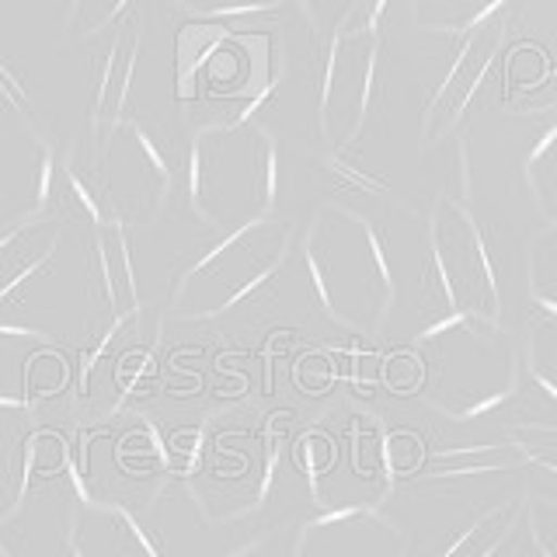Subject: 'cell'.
Wrapping results in <instances>:
<instances>
[{
    "label": "cell",
    "mask_w": 557,
    "mask_h": 557,
    "mask_svg": "<svg viewBox=\"0 0 557 557\" xmlns=\"http://www.w3.org/2000/svg\"><path fill=\"white\" fill-rule=\"evenodd\" d=\"M95 174L101 202L126 182V188L109 206L115 223L129 226L139 223V216H161V209L171 202V168L136 119H126L101 136V144L95 147Z\"/></svg>",
    "instance_id": "cell-1"
},
{
    "label": "cell",
    "mask_w": 557,
    "mask_h": 557,
    "mask_svg": "<svg viewBox=\"0 0 557 557\" xmlns=\"http://www.w3.org/2000/svg\"><path fill=\"white\" fill-rule=\"evenodd\" d=\"M446 206L453 209V220H443V206L435 199L429 231L440 240V251L446 258L453 286H457L460 307L470 318H481L487 324L502 327V286H498V275L492 265V255H487L481 226L474 223V213H470L460 199L446 196Z\"/></svg>",
    "instance_id": "cell-2"
},
{
    "label": "cell",
    "mask_w": 557,
    "mask_h": 557,
    "mask_svg": "<svg viewBox=\"0 0 557 557\" xmlns=\"http://www.w3.org/2000/svg\"><path fill=\"white\" fill-rule=\"evenodd\" d=\"M530 244V300L557 304V216Z\"/></svg>",
    "instance_id": "cell-3"
},
{
    "label": "cell",
    "mask_w": 557,
    "mask_h": 557,
    "mask_svg": "<svg viewBox=\"0 0 557 557\" xmlns=\"http://www.w3.org/2000/svg\"><path fill=\"white\" fill-rule=\"evenodd\" d=\"M87 293L91 300L109 310L119 318V293H115V269H112V255H109V244H104L101 234H95L91 240V261H87Z\"/></svg>",
    "instance_id": "cell-4"
},
{
    "label": "cell",
    "mask_w": 557,
    "mask_h": 557,
    "mask_svg": "<svg viewBox=\"0 0 557 557\" xmlns=\"http://www.w3.org/2000/svg\"><path fill=\"white\" fill-rule=\"evenodd\" d=\"M63 182H66V191H70V206H74V213L77 216H87V223H95V226H104V223H112L109 216L101 213V206H98V196L91 188H87L84 182H81V174L74 171V150H66V157H63Z\"/></svg>",
    "instance_id": "cell-5"
},
{
    "label": "cell",
    "mask_w": 557,
    "mask_h": 557,
    "mask_svg": "<svg viewBox=\"0 0 557 557\" xmlns=\"http://www.w3.org/2000/svg\"><path fill=\"white\" fill-rule=\"evenodd\" d=\"M321 164L327 174H335V182L342 188H356V191H370V196H391V188L383 185L380 178H373V174H366L362 168L342 161V153H324Z\"/></svg>",
    "instance_id": "cell-6"
},
{
    "label": "cell",
    "mask_w": 557,
    "mask_h": 557,
    "mask_svg": "<svg viewBox=\"0 0 557 557\" xmlns=\"http://www.w3.org/2000/svg\"><path fill=\"white\" fill-rule=\"evenodd\" d=\"M112 519H115V527H119V540H122V550H129V554H147V557H157L161 550H157L153 540H147V533L139 530V522L122 509V505H112V509H104Z\"/></svg>",
    "instance_id": "cell-7"
},
{
    "label": "cell",
    "mask_w": 557,
    "mask_h": 557,
    "mask_svg": "<svg viewBox=\"0 0 557 557\" xmlns=\"http://www.w3.org/2000/svg\"><path fill=\"white\" fill-rule=\"evenodd\" d=\"M52 174H57V157H52L49 147H42V161H39V182H35V206H32V216L46 209L49 196H52Z\"/></svg>",
    "instance_id": "cell-8"
}]
</instances>
